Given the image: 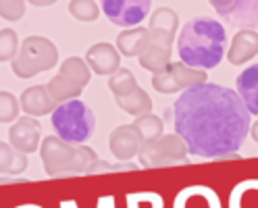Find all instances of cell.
Listing matches in <instances>:
<instances>
[{"mask_svg": "<svg viewBox=\"0 0 258 208\" xmlns=\"http://www.w3.org/2000/svg\"><path fill=\"white\" fill-rule=\"evenodd\" d=\"M173 125L187 152L219 158L237 152L250 133V113L237 92L219 84H198L175 100Z\"/></svg>", "mask_w": 258, "mask_h": 208, "instance_id": "cell-1", "label": "cell"}, {"mask_svg": "<svg viewBox=\"0 0 258 208\" xmlns=\"http://www.w3.org/2000/svg\"><path fill=\"white\" fill-rule=\"evenodd\" d=\"M227 31L217 19H189L177 40V52L183 65L191 69H215L225 56Z\"/></svg>", "mask_w": 258, "mask_h": 208, "instance_id": "cell-2", "label": "cell"}, {"mask_svg": "<svg viewBox=\"0 0 258 208\" xmlns=\"http://www.w3.org/2000/svg\"><path fill=\"white\" fill-rule=\"evenodd\" d=\"M98 161V154L88 146L67 144L56 135H48L42 142V163L46 175L50 177H73L86 175L90 167Z\"/></svg>", "mask_w": 258, "mask_h": 208, "instance_id": "cell-3", "label": "cell"}, {"mask_svg": "<svg viewBox=\"0 0 258 208\" xmlns=\"http://www.w3.org/2000/svg\"><path fill=\"white\" fill-rule=\"evenodd\" d=\"M50 119L58 137L67 144H75V146H84V142H88L96 129L94 113L79 98L58 104Z\"/></svg>", "mask_w": 258, "mask_h": 208, "instance_id": "cell-4", "label": "cell"}, {"mask_svg": "<svg viewBox=\"0 0 258 208\" xmlns=\"http://www.w3.org/2000/svg\"><path fill=\"white\" fill-rule=\"evenodd\" d=\"M58 62L56 46L42 36H29L19 48V54L13 60V71L17 77H34L40 71L52 69Z\"/></svg>", "mask_w": 258, "mask_h": 208, "instance_id": "cell-5", "label": "cell"}, {"mask_svg": "<svg viewBox=\"0 0 258 208\" xmlns=\"http://www.w3.org/2000/svg\"><path fill=\"white\" fill-rule=\"evenodd\" d=\"M140 163L146 169H156V167H173V165H187V146L185 142L177 135L169 133L154 142L142 144L140 148Z\"/></svg>", "mask_w": 258, "mask_h": 208, "instance_id": "cell-6", "label": "cell"}, {"mask_svg": "<svg viewBox=\"0 0 258 208\" xmlns=\"http://www.w3.org/2000/svg\"><path fill=\"white\" fill-rule=\"evenodd\" d=\"M206 82V73L200 69H191L183 62H169L165 69L152 75V86L160 94H173L179 90H187Z\"/></svg>", "mask_w": 258, "mask_h": 208, "instance_id": "cell-7", "label": "cell"}, {"mask_svg": "<svg viewBox=\"0 0 258 208\" xmlns=\"http://www.w3.org/2000/svg\"><path fill=\"white\" fill-rule=\"evenodd\" d=\"M100 5L110 23L134 27L148 17L152 0H100Z\"/></svg>", "mask_w": 258, "mask_h": 208, "instance_id": "cell-8", "label": "cell"}, {"mask_svg": "<svg viewBox=\"0 0 258 208\" xmlns=\"http://www.w3.org/2000/svg\"><path fill=\"white\" fill-rule=\"evenodd\" d=\"M213 9L231 25H258V0H208Z\"/></svg>", "mask_w": 258, "mask_h": 208, "instance_id": "cell-9", "label": "cell"}, {"mask_svg": "<svg viewBox=\"0 0 258 208\" xmlns=\"http://www.w3.org/2000/svg\"><path fill=\"white\" fill-rule=\"evenodd\" d=\"M11 146L21 152V154H31L40 148V125L36 119L23 117L11 127L9 131Z\"/></svg>", "mask_w": 258, "mask_h": 208, "instance_id": "cell-10", "label": "cell"}, {"mask_svg": "<svg viewBox=\"0 0 258 208\" xmlns=\"http://www.w3.org/2000/svg\"><path fill=\"white\" fill-rule=\"evenodd\" d=\"M108 146H110V152L115 154V158H119L123 163H129V158L140 154V148H142L140 131L136 129V125L117 127V129L110 133Z\"/></svg>", "mask_w": 258, "mask_h": 208, "instance_id": "cell-11", "label": "cell"}, {"mask_svg": "<svg viewBox=\"0 0 258 208\" xmlns=\"http://www.w3.org/2000/svg\"><path fill=\"white\" fill-rule=\"evenodd\" d=\"M58 104L50 96L46 86H31L21 94V108L31 117H44L52 115Z\"/></svg>", "mask_w": 258, "mask_h": 208, "instance_id": "cell-12", "label": "cell"}, {"mask_svg": "<svg viewBox=\"0 0 258 208\" xmlns=\"http://www.w3.org/2000/svg\"><path fill=\"white\" fill-rule=\"evenodd\" d=\"M86 58H88V65L92 67V71L98 75H112L119 71V62H121L119 52L106 42L94 44L88 50Z\"/></svg>", "mask_w": 258, "mask_h": 208, "instance_id": "cell-13", "label": "cell"}, {"mask_svg": "<svg viewBox=\"0 0 258 208\" xmlns=\"http://www.w3.org/2000/svg\"><path fill=\"white\" fill-rule=\"evenodd\" d=\"M177 25H179L177 13H173L169 7H163V9H156V13L152 15L148 29H150L152 40L165 44V46H173Z\"/></svg>", "mask_w": 258, "mask_h": 208, "instance_id": "cell-14", "label": "cell"}, {"mask_svg": "<svg viewBox=\"0 0 258 208\" xmlns=\"http://www.w3.org/2000/svg\"><path fill=\"white\" fill-rule=\"evenodd\" d=\"M258 54V34L254 29H241L235 34L231 48L227 52V60L231 65H244Z\"/></svg>", "mask_w": 258, "mask_h": 208, "instance_id": "cell-15", "label": "cell"}, {"mask_svg": "<svg viewBox=\"0 0 258 208\" xmlns=\"http://www.w3.org/2000/svg\"><path fill=\"white\" fill-rule=\"evenodd\" d=\"M235 92L246 104L248 113L258 117V65H250L248 69L241 71V75L235 82Z\"/></svg>", "mask_w": 258, "mask_h": 208, "instance_id": "cell-16", "label": "cell"}, {"mask_svg": "<svg viewBox=\"0 0 258 208\" xmlns=\"http://www.w3.org/2000/svg\"><path fill=\"white\" fill-rule=\"evenodd\" d=\"M150 44V29L146 27H134L127 29L117 38V48L125 56H140Z\"/></svg>", "mask_w": 258, "mask_h": 208, "instance_id": "cell-17", "label": "cell"}, {"mask_svg": "<svg viewBox=\"0 0 258 208\" xmlns=\"http://www.w3.org/2000/svg\"><path fill=\"white\" fill-rule=\"evenodd\" d=\"M169 56H171V46L160 44V42L152 40V36H150L148 48L138 56V60H140V65L144 69H148L152 73H158L160 69H165L169 65Z\"/></svg>", "mask_w": 258, "mask_h": 208, "instance_id": "cell-18", "label": "cell"}, {"mask_svg": "<svg viewBox=\"0 0 258 208\" xmlns=\"http://www.w3.org/2000/svg\"><path fill=\"white\" fill-rule=\"evenodd\" d=\"M117 104L121 110H125L127 115H134V117H142V115H148L150 108H152V100L150 96L144 92L142 88H136L132 94L127 96H117Z\"/></svg>", "mask_w": 258, "mask_h": 208, "instance_id": "cell-19", "label": "cell"}, {"mask_svg": "<svg viewBox=\"0 0 258 208\" xmlns=\"http://www.w3.org/2000/svg\"><path fill=\"white\" fill-rule=\"evenodd\" d=\"M27 156L17 152L7 142H0V173L3 175H19L27 169Z\"/></svg>", "mask_w": 258, "mask_h": 208, "instance_id": "cell-20", "label": "cell"}, {"mask_svg": "<svg viewBox=\"0 0 258 208\" xmlns=\"http://www.w3.org/2000/svg\"><path fill=\"white\" fill-rule=\"evenodd\" d=\"M48 92H50V96L54 98L56 104H62L67 100H75L79 94H82V88L75 86L71 79H67L64 75H56L54 79H50V84L46 86Z\"/></svg>", "mask_w": 258, "mask_h": 208, "instance_id": "cell-21", "label": "cell"}, {"mask_svg": "<svg viewBox=\"0 0 258 208\" xmlns=\"http://www.w3.org/2000/svg\"><path fill=\"white\" fill-rule=\"evenodd\" d=\"M60 75H64L67 79H71V82L75 84V86H79V88H86L88 86V82H90V71H88V67H86V62L82 60V58H77V56H71V58H67L60 65Z\"/></svg>", "mask_w": 258, "mask_h": 208, "instance_id": "cell-22", "label": "cell"}, {"mask_svg": "<svg viewBox=\"0 0 258 208\" xmlns=\"http://www.w3.org/2000/svg\"><path fill=\"white\" fill-rule=\"evenodd\" d=\"M136 129L140 131V137H142V144H148V142H154L158 137H163V121L154 115H142L136 119Z\"/></svg>", "mask_w": 258, "mask_h": 208, "instance_id": "cell-23", "label": "cell"}, {"mask_svg": "<svg viewBox=\"0 0 258 208\" xmlns=\"http://www.w3.org/2000/svg\"><path fill=\"white\" fill-rule=\"evenodd\" d=\"M108 88L112 90V94H115V98H117V96L132 94L138 88V84H136L134 73L129 71V69H119L115 75L108 79Z\"/></svg>", "mask_w": 258, "mask_h": 208, "instance_id": "cell-24", "label": "cell"}, {"mask_svg": "<svg viewBox=\"0 0 258 208\" xmlns=\"http://www.w3.org/2000/svg\"><path fill=\"white\" fill-rule=\"evenodd\" d=\"M69 13L79 21H96L100 15V9L94 0H71Z\"/></svg>", "mask_w": 258, "mask_h": 208, "instance_id": "cell-25", "label": "cell"}, {"mask_svg": "<svg viewBox=\"0 0 258 208\" xmlns=\"http://www.w3.org/2000/svg\"><path fill=\"white\" fill-rule=\"evenodd\" d=\"M19 48V40L17 34L13 29H3L0 31V62H7L11 58H15Z\"/></svg>", "mask_w": 258, "mask_h": 208, "instance_id": "cell-26", "label": "cell"}, {"mask_svg": "<svg viewBox=\"0 0 258 208\" xmlns=\"http://www.w3.org/2000/svg\"><path fill=\"white\" fill-rule=\"evenodd\" d=\"M19 115V102L11 92H0V123H11Z\"/></svg>", "mask_w": 258, "mask_h": 208, "instance_id": "cell-27", "label": "cell"}, {"mask_svg": "<svg viewBox=\"0 0 258 208\" xmlns=\"http://www.w3.org/2000/svg\"><path fill=\"white\" fill-rule=\"evenodd\" d=\"M25 15V3L23 0H0V17L9 21H17Z\"/></svg>", "mask_w": 258, "mask_h": 208, "instance_id": "cell-28", "label": "cell"}, {"mask_svg": "<svg viewBox=\"0 0 258 208\" xmlns=\"http://www.w3.org/2000/svg\"><path fill=\"white\" fill-rule=\"evenodd\" d=\"M27 183L29 179H25V177H0V183Z\"/></svg>", "mask_w": 258, "mask_h": 208, "instance_id": "cell-29", "label": "cell"}, {"mask_svg": "<svg viewBox=\"0 0 258 208\" xmlns=\"http://www.w3.org/2000/svg\"><path fill=\"white\" fill-rule=\"evenodd\" d=\"M34 7H50V5H54L56 0H29Z\"/></svg>", "mask_w": 258, "mask_h": 208, "instance_id": "cell-30", "label": "cell"}, {"mask_svg": "<svg viewBox=\"0 0 258 208\" xmlns=\"http://www.w3.org/2000/svg\"><path fill=\"white\" fill-rule=\"evenodd\" d=\"M250 133H252V137H254V142H258V121L250 127Z\"/></svg>", "mask_w": 258, "mask_h": 208, "instance_id": "cell-31", "label": "cell"}]
</instances>
